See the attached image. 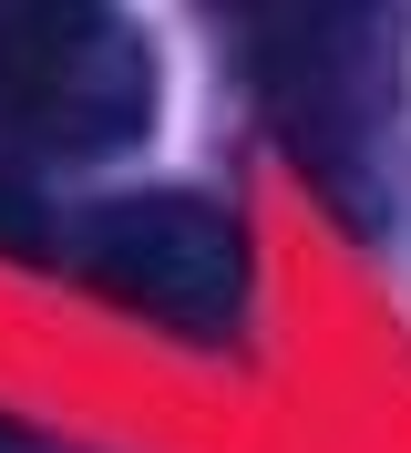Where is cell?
I'll use <instances>...</instances> for the list:
<instances>
[{
	"mask_svg": "<svg viewBox=\"0 0 411 453\" xmlns=\"http://www.w3.org/2000/svg\"><path fill=\"white\" fill-rule=\"evenodd\" d=\"M72 268L175 340H237L247 288H257L247 226L217 196H186V186H144V196L93 206L72 237Z\"/></svg>",
	"mask_w": 411,
	"mask_h": 453,
	"instance_id": "cell-3",
	"label": "cell"
},
{
	"mask_svg": "<svg viewBox=\"0 0 411 453\" xmlns=\"http://www.w3.org/2000/svg\"><path fill=\"white\" fill-rule=\"evenodd\" d=\"M155 124V52L124 11L11 0L0 11V144L11 155H124Z\"/></svg>",
	"mask_w": 411,
	"mask_h": 453,
	"instance_id": "cell-2",
	"label": "cell"
},
{
	"mask_svg": "<svg viewBox=\"0 0 411 453\" xmlns=\"http://www.w3.org/2000/svg\"><path fill=\"white\" fill-rule=\"evenodd\" d=\"M247 42V93L278 124V144L308 165L319 196H339L350 217H370V155L391 134L401 104V11H257L237 21Z\"/></svg>",
	"mask_w": 411,
	"mask_h": 453,
	"instance_id": "cell-1",
	"label": "cell"
}]
</instances>
